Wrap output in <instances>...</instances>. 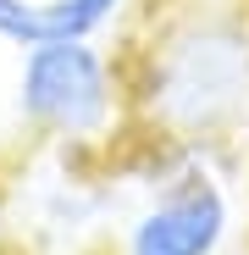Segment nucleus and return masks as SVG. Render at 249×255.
Here are the masks:
<instances>
[{"label":"nucleus","instance_id":"4","mask_svg":"<svg viewBox=\"0 0 249 255\" xmlns=\"http://www.w3.org/2000/svg\"><path fill=\"white\" fill-rule=\"evenodd\" d=\"M122 0H0V45H39V39H94L116 22Z\"/></svg>","mask_w":249,"mask_h":255},{"label":"nucleus","instance_id":"3","mask_svg":"<svg viewBox=\"0 0 249 255\" xmlns=\"http://www.w3.org/2000/svg\"><path fill=\"white\" fill-rule=\"evenodd\" d=\"M233 233V189L205 150H172V172L128 217L122 255H222Z\"/></svg>","mask_w":249,"mask_h":255},{"label":"nucleus","instance_id":"5","mask_svg":"<svg viewBox=\"0 0 249 255\" xmlns=\"http://www.w3.org/2000/svg\"><path fill=\"white\" fill-rule=\"evenodd\" d=\"M244 178H249V166H244Z\"/></svg>","mask_w":249,"mask_h":255},{"label":"nucleus","instance_id":"1","mask_svg":"<svg viewBox=\"0 0 249 255\" xmlns=\"http://www.w3.org/2000/svg\"><path fill=\"white\" fill-rule=\"evenodd\" d=\"M128 72V117L166 150H211L249 128V0H188Z\"/></svg>","mask_w":249,"mask_h":255},{"label":"nucleus","instance_id":"2","mask_svg":"<svg viewBox=\"0 0 249 255\" xmlns=\"http://www.w3.org/2000/svg\"><path fill=\"white\" fill-rule=\"evenodd\" d=\"M11 111L33 139L83 150L128 111V72L94 39H39L17 50Z\"/></svg>","mask_w":249,"mask_h":255}]
</instances>
